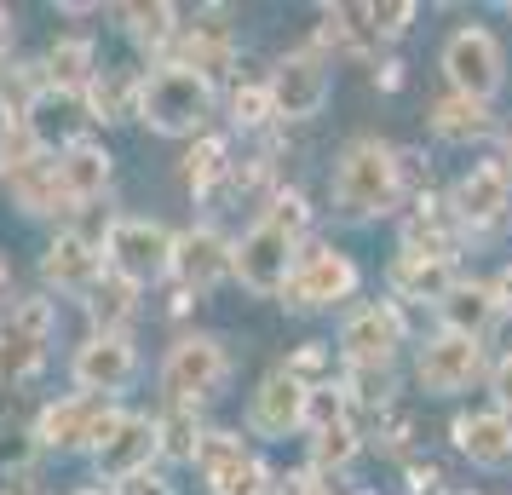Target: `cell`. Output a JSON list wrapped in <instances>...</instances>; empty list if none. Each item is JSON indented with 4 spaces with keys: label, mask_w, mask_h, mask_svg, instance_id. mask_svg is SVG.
Returning a JSON list of instances; mask_svg holds the SVG:
<instances>
[{
    "label": "cell",
    "mask_w": 512,
    "mask_h": 495,
    "mask_svg": "<svg viewBox=\"0 0 512 495\" xmlns=\"http://www.w3.org/2000/svg\"><path fill=\"white\" fill-rule=\"evenodd\" d=\"M0 329L12 334H29V340H58V300H47L41 288L35 294H18L12 306H6V317H0Z\"/></svg>",
    "instance_id": "obj_37"
},
{
    "label": "cell",
    "mask_w": 512,
    "mask_h": 495,
    "mask_svg": "<svg viewBox=\"0 0 512 495\" xmlns=\"http://www.w3.org/2000/svg\"><path fill=\"white\" fill-rule=\"evenodd\" d=\"M6 294H12V260L0 254V300H6Z\"/></svg>",
    "instance_id": "obj_52"
},
{
    "label": "cell",
    "mask_w": 512,
    "mask_h": 495,
    "mask_svg": "<svg viewBox=\"0 0 512 495\" xmlns=\"http://www.w3.org/2000/svg\"><path fill=\"white\" fill-rule=\"evenodd\" d=\"M202 432H208V421L196 415V409H156V461H167V467H190L196 461V444H202Z\"/></svg>",
    "instance_id": "obj_32"
},
{
    "label": "cell",
    "mask_w": 512,
    "mask_h": 495,
    "mask_svg": "<svg viewBox=\"0 0 512 495\" xmlns=\"http://www.w3.org/2000/svg\"><path fill=\"white\" fill-rule=\"evenodd\" d=\"M438 317H443V334H461V340H478V346H484L501 311H495L489 283H478V277H455V288L438 300Z\"/></svg>",
    "instance_id": "obj_27"
},
{
    "label": "cell",
    "mask_w": 512,
    "mask_h": 495,
    "mask_svg": "<svg viewBox=\"0 0 512 495\" xmlns=\"http://www.w3.org/2000/svg\"><path fill=\"white\" fill-rule=\"evenodd\" d=\"M265 93H271L277 121H317L328 110V98H334V64L311 47L282 52L271 75H265Z\"/></svg>",
    "instance_id": "obj_11"
},
{
    "label": "cell",
    "mask_w": 512,
    "mask_h": 495,
    "mask_svg": "<svg viewBox=\"0 0 512 495\" xmlns=\"http://www.w3.org/2000/svg\"><path fill=\"white\" fill-rule=\"evenodd\" d=\"M357 455H363V426H357V421L323 426V432H305V467L317 472V478H328V472H346Z\"/></svg>",
    "instance_id": "obj_33"
},
{
    "label": "cell",
    "mask_w": 512,
    "mask_h": 495,
    "mask_svg": "<svg viewBox=\"0 0 512 495\" xmlns=\"http://www.w3.org/2000/svg\"><path fill=\"white\" fill-rule=\"evenodd\" d=\"M41 467V444H35V426L29 415L0 409V478H24Z\"/></svg>",
    "instance_id": "obj_36"
},
{
    "label": "cell",
    "mask_w": 512,
    "mask_h": 495,
    "mask_svg": "<svg viewBox=\"0 0 512 495\" xmlns=\"http://www.w3.org/2000/svg\"><path fill=\"white\" fill-rule=\"evenodd\" d=\"M110 495H179V484H173L162 467H150V472H139V478H127V484H116Z\"/></svg>",
    "instance_id": "obj_45"
},
{
    "label": "cell",
    "mask_w": 512,
    "mask_h": 495,
    "mask_svg": "<svg viewBox=\"0 0 512 495\" xmlns=\"http://www.w3.org/2000/svg\"><path fill=\"white\" fill-rule=\"evenodd\" d=\"M64 495H110V490H104V484H70Z\"/></svg>",
    "instance_id": "obj_53"
},
{
    "label": "cell",
    "mask_w": 512,
    "mask_h": 495,
    "mask_svg": "<svg viewBox=\"0 0 512 495\" xmlns=\"http://www.w3.org/2000/svg\"><path fill=\"white\" fill-rule=\"evenodd\" d=\"M225 173H231V133H202V139L185 144V156H179V185L196 196V202H208L219 196V185H225Z\"/></svg>",
    "instance_id": "obj_28"
},
{
    "label": "cell",
    "mask_w": 512,
    "mask_h": 495,
    "mask_svg": "<svg viewBox=\"0 0 512 495\" xmlns=\"http://www.w3.org/2000/svg\"><path fill=\"white\" fill-rule=\"evenodd\" d=\"M150 467H156V409H127L121 403L110 438L93 449V484L116 490V484H127Z\"/></svg>",
    "instance_id": "obj_15"
},
{
    "label": "cell",
    "mask_w": 512,
    "mask_h": 495,
    "mask_svg": "<svg viewBox=\"0 0 512 495\" xmlns=\"http://www.w3.org/2000/svg\"><path fill=\"white\" fill-rule=\"evenodd\" d=\"M110 18H116V29L150 64H162L167 47H173V35H179V24H185V12L173 0H127V6H110Z\"/></svg>",
    "instance_id": "obj_23"
},
{
    "label": "cell",
    "mask_w": 512,
    "mask_h": 495,
    "mask_svg": "<svg viewBox=\"0 0 512 495\" xmlns=\"http://www.w3.org/2000/svg\"><path fill=\"white\" fill-rule=\"evenodd\" d=\"M98 41L93 35H81V29H64V35H52L47 52H41V75H47V87L52 93H64V98H81L87 87H93V75H98Z\"/></svg>",
    "instance_id": "obj_24"
},
{
    "label": "cell",
    "mask_w": 512,
    "mask_h": 495,
    "mask_svg": "<svg viewBox=\"0 0 512 495\" xmlns=\"http://www.w3.org/2000/svg\"><path fill=\"white\" fill-rule=\"evenodd\" d=\"M489 294H495V311H512V265L495 277V283H489Z\"/></svg>",
    "instance_id": "obj_50"
},
{
    "label": "cell",
    "mask_w": 512,
    "mask_h": 495,
    "mask_svg": "<svg viewBox=\"0 0 512 495\" xmlns=\"http://www.w3.org/2000/svg\"><path fill=\"white\" fill-rule=\"evenodd\" d=\"M6 202L18 208V219H35V225H52V231H64L75 225L70 202H64V185H58V162L52 156H35L24 162L18 173H6Z\"/></svg>",
    "instance_id": "obj_21"
},
{
    "label": "cell",
    "mask_w": 512,
    "mask_h": 495,
    "mask_svg": "<svg viewBox=\"0 0 512 495\" xmlns=\"http://www.w3.org/2000/svg\"><path fill=\"white\" fill-rule=\"evenodd\" d=\"M213 116H219V87H213V81L179 70V64H150V70H144L139 116H133L144 133L190 144L213 127Z\"/></svg>",
    "instance_id": "obj_3"
},
{
    "label": "cell",
    "mask_w": 512,
    "mask_h": 495,
    "mask_svg": "<svg viewBox=\"0 0 512 495\" xmlns=\"http://www.w3.org/2000/svg\"><path fill=\"white\" fill-rule=\"evenodd\" d=\"M489 398H495L501 415H512V352L495 357V369H489Z\"/></svg>",
    "instance_id": "obj_46"
},
{
    "label": "cell",
    "mask_w": 512,
    "mask_h": 495,
    "mask_svg": "<svg viewBox=\"0 0 512 495\" xmlns=\"http://www.w3.org/2000/svg\"><path fill=\"white\" fill-rule=\"evenodd\" d=\"M139 87H144L139 64H98L93 87L81 93L87 127H121V121H133L139 116Z\"/></svg>",
    "instance_id": "obj_22"
},
{
    "label": "cell",
    "mask_w": 512,
    "mask_h": 495,
    "mask_svg": "<svg viewBox=\"0 0 512 495\" xmlns=\"http://www.w3.org/2000/svg\"><path fill=\"white\" fill-rule=\"evenodd\" d=\"M403 346H409L403 306L397 300H363L340 317L334 357H340V369H392Z\"/></svg>",
    "instance_id": "obj_8"
},
{
    "label": "cell",
    "mask_w": 512,
    "mask_h": 495,
    "mask_svg": "<svg viewBox=\"0 0 512 495\" xmlns=\"http://www.w3.org/2000/svg\"><path fill=\"white\" fill-rule=\"evenodd\" d=\"M323 495H334V490H323Z\"/></svg>",
    "instance_id": "obj_56"
},
{
    "label": "cell",
    "mask_w": 512,
    "mask_h": 495,
    "mask_svg": "<svg viewBox=\"0 0 512 495\" xmlns=\"http://www.w3.org/2000/svg\"><path fill=\"white\" fill-rule=\"evenodd\" d=\"M282 369L300 380V386H328V380H334V369H340L334 340H300V346L288 352V363H282Z\"/></svg>",
    "instance_id": "obj_39"
},
{
    "label": "cell",
    "mask_w": 512,
    "mask_h": 495,
    "mask_svg": "<svg viewBox=\"0 0 512 495\" xmlns=\"http://www.w3.org/2000/svg\"><path fill=\"white\" fill-rule=\"evenodd\" d=\"M167 283H179L185 294H196V300H208L213 288H225L231 283V236L219 231L213 219H196L185 231H173Z\"/></svg>",
    "instance_id": "obj_14"
},
{
    "label": "cell",
    "mask_w": 512,
    "mask_h": 495,
    "mask_svg": "<svg viewBox=\"0 0 512 495\" xmlns=\"http://www.w3.org/2000/svg\"><path fill=\"white\" fill-rule=\"evenodd\" d=\"M386 288H392V300L438 306L443 294L455 288V265L426 260V254H403V248H397V254H392V265H386Z\"/></svg>",
    "instance_id": "obj_29"
},
{
    "label": "cell",
    "mask_w": 512,
    "mask_h": 495,
    "mask_svg": "<svg viewBox=\"0 0 512 495\" xmlns=\"http://www.w3.org/2000/svg\"><path fill=\"white\" fill-rule=\"evenodd\" d=\"M363 12H369L374 41H403V35H409V24L420 18V6H415V0H369Z\"/></svg>",
    "instance_id": "obj_41"
},
{
    "label": "cell",
    "mask_w": 512,
    "mask_h": 495,
    "mask_svg": "<svg viewBox=\"0 0 512 495\" xmlns=\"http://www.w3.org/2000/svg\"><path fill=\"white\" fill-rule=\"evenodd\" d=\"M98 254H104V271L121 277L133 288L167 283V265H173V225L167 219H150V213H116L104 236H98Z\"/></svg>",
    "instance_id": "obj_5"
},
{
    "label": "cell",
    "mask_w": 512,
    "mask_h": 495,
    "mask_svg": "<svg viewBox=\"0 0 512 495\" xmlns=\"http://www.w3.org/2000/svg\"><path fill=\"white\" fill-rule=\"evenodd\" d=\"M305 392H311V386H300V380L277 363V369L254 386V398H248V432H254L259 444L300 438L305 432Z\"/></svg>",
    "instance_id": "obj_20"
},
{
    "label": "cell",
    "mask_w": 512,
    "mask_h": 495,
    "mask_svg": "<svg viewBox=\"0 0 512 495\" xmlns=\"http://www.w3.org/2000/svg\"><path fill=\"white\" fill-rule=\"evenodd\" d=\"M443 75H449V93L472 98V104H489V98L501 93V81H507L501 41L484 24H461L443 41Z\"/></svg>",
    "instance_id": "obj_13"
},
{
    "label": "cell",
    "mask_w": 512,
    "mask_h": 495,
    "mask_svg": "<svg viewBox=\"0 0 512 495\" xmlns=\"http://www.w3.org/2000/svg\"><path fill=\"white\" fill-rule=\"evenodd\" d=\"M225 121H231L236 133H265V127H277V110H271L265 81H236L231 93H225Z\"/></svg>",
    "instance_id": "obj_38"
},
{
    "label": "cell",
    "mask_w": 512,
    "mask_h": 495,
    "mask_svg": "<svg viewBox=\"0 0 512 495\" xmlns=\"http://www.w3.org/2000/svg\"><path fill=\"white\" fill-rule=\"evenodd\" d=\"M190 467H196L208 495H271V478H277V467L259 461L236 426H208Z\"/></svg>",
    "instance_id": "obj_9"
},
{
    "label": "cell",
    "mask_w": 512,
    "mask_h": 495,
    "mask_svg": "<svg viewBox=\"0 0 512 495\" xmlns=\"http://www.w3.org/2000/svg\"><path fill=\"white\" fill-rule=\"evenodd\" d=\"M47 363H52L47 340H29V334L0 329V386H35V380L47 375Z\"/></svg>",
    "instance_id": "obj_35"
},
{
    "label": "cell",
    "mask_w": 512,
    "mask_h": 495,
    "mask_svg": "<svg viewBox=\"0 0 512 495\" xmlns=\"http://www.w3.org/2000/svg\"><path fill=\"white\" fill-rule=\"evenodd\" d=\"M443 208L455 213L461 231H495L501 219H512V173L507 162H472L449 185V202Z\"/></svg>",
    "instance_id": "obj_17"
},
{
    "label": "cell",
    "mask_w": 512,
    "mask_h": 495,
    "mask_svg": "<svg viewBox=\"0 0 512 495\" xmlns=\"http://www.w3.org/2000/svg\"><path fill=\"white\" fill-rule=\"evenodd\" d=\"M236 375V357L231 346L208 329H190L167 346L162 369H156V386H162V403L167 409H208V403L225 398V386Z\"/></svg>",
    "instance_id": "obj_4"
},
{
    "label": "cell",
    "mask_w": 512,
    "mask_h": 495,
    "mask_svg": "<svg viewBox=\"0 0 512 495\" xmlns=\"http://www.w3.org/2000/svg\"><path fill=\"white\" fill-rule=\"evenodd\" d=\"M455 449H461L472 467H512V415L501 409H472V415H455Z\"/></svg>",
    "instance_id": "obj_26"
},
{
    "label": "cell",
    "mask_w": 512,
    "mask_h": 495,
    "mask_svg": "<svg viewBox=\"0 0 512 495\" xmlns=\"http://www.w3.org/2000/svg\"><path fill=\"white\" fill-rule=\"evenodd\" d=\"M81 311H87V334H133V323H139V311H144V288L121 283V277L104 271V283L81 300Z\"/></svg>",
    "instance_id": "obj_30"
},
{
    "label": "cell",
    "mask_w": 512,
    "mask_h": 495,
    "mask_svg": "<svg viewBox=\"0 0 512 495\" xmlns=\"http://www.w3.org/2000/svg\"><path fill=\"white\" fill-rule=\"evenodd\" d=\"M41 93H47L41 58H6L0 64V121H24Z\"/></svg>",
    "instance_id": "obj_34"
},
{
    "label": "cell",
    "mask_w": 512,
    "mask_h": 495,
    "mask_svg": "<svg viewBox=\"0 0 512 495\" xmlns=\"http://www.w3.org/2000/svg\"><path fill=\"white\" fill-rule=\"evenodd\" d=\"M35 156H47V150L35 144L29 121H0V185H6V173H18V167L35 162Z\"/></svg>",
    "instance_id": "obj_42"
},
{
    "label": "cell",
    "mask_w": 512,
    "mask_h": 495,
    "mask_svg": "<svg viewBox=\"0 0 512 495\" xmlns=\"http://www.w3.org/2000/svg\"><path fill=\"white\" fill-rule=\"evenodd\" d=\"M357 283H363V271H357V260H351L346 248H334V242H305L300 254H294V271H288V283H282V311H300V317H311V311H334L346 306L351 294H357Z\"/></svg>",
    "instance_id": "obj_7"
},
{
    "label": "cell",
    "mask_w": 512,
    "mask_h": 495,
    "mask_svg": "<svg viewBox=\"0 0 512 495\" xmlns=\"http://www.w3.org/2000/svg\"><path fill=\"white\" fill-rule=\"evenodd\" d=\"M12 47H18V12H12V6H0V64L12 58Z\"/></svg>",
    "instance_id": "obj_48"
},
{
    "label": "cell",
    "mask_w": 512,
    "mask_h": 495,
    "mask_svg": "<svg viewBox=\"0 0 512 495\" xmlns=\"http://www.w3.org/2000/svg\"><path fill=\"white\" fill-rule=\"evenodd\" d=\"M484 375V346L461 340V334H432L415 352V386L426 398H455Z\"/></svg>",
    "instance_id": "obj_19"
},
{
    "label": "cell",
    "mask_w": 512,
    "mask_h": 495,
    "mask_svg": "<svg viewBox=\"0 0 512 495\" xmlns=\"http://www.w3.org/2000/svg\"><path fill=\"white\" fill-rule=\"evenodd\" d=\"M374 87H380V93H397V87H403V64H397V58L374 64Z\"/></svg>",
    "instance_id": "obj_49"
},
{
    "label": "cell",
    "mask_w": 512,
    "mask_h": 495,
    "mask_svg": "<svg viewBox=\"0 0 512 495\" xmlns=\"http://www.w3.org/2000/svg\"><path fill=\"white\" fill-rule=\"evenodd\" d=\"M323 490L328 484L311 467H294V472H277V478H271V495H323Z\"/></svg>",
    "instance_id": "obj_44"
},
{
    "label": "cell",
    "mask_w": 512,
    "mask_h": 495,
    "mask_svg": "<svg viewBox=\"0 0 512 495\" xmlns=\"http://www.w3.org/2000/svg\"><path fill=\"white\" fill-rule=\"evenodd\" d=\"M121 403H104V398H81V392H64V398H47L29 426H35V444L41 455H64V461H93V449L110 438Z\"/></svg>",
    "instance_id": "obj_6"
},
{
    "label": "cell",
    "mask_w": 512,
    "mask_h": 495,
    "mask_svg": "<svg viewBox=\"0 0 512 495\" xmlns=\"http://www.w3.org/2000/svg\"><path fill=\"white\" fill-rule=\"evenodd\" d=\"M426 127L438 133L443 144H478L495 133V116H489V104H472V98L449 93L432 104V116H426Z\"/></svg>",
    "instance_id": "obj_31"
},
{
    "label": "cell",
    "mask_w": 512,
    "mask_h": 495,
    "mask_svg": "<svg viewBox=\"0 0 512 495\" xmlns=\"http://www.w3.org/2000/svg\"><path fill=\"white\" fill-rule=\"evenodd\" d=\"M52 162H58V185H64V202H70L75 219L93 208V202H104L110 185H116V150L98 139V133H81V139L64 144Z\"/></svg>",
    "instance_id": "obj_18"
},
{
    "label": "cell",
    "mask_w": 512,
    "mask_h": 495,
    "mask_svg": "<svg viewBox=\"0 0 512 495\" xmlns=\"http://www.w3.org/2000/svg\"><path fill=\"white\" fill-rule=\"evenodd\" d=\"M231 12L225 6H213V12H196V24H179V35H173V47H167L162 64H179V70L202 75V81H225V75L236 70V29L225 24Z\"/></svg>",
    "instance_id": "obj_16"
},
{
    "label": "cell",
    "mask_w": 512,
    "mask_h": 495,
    "mask_svg": "<svg viewBox=\"0 0 512 495\" xmlns=\"http://www.w3.org/2000/svg\"><path fill=\"white\" fill-rule=\"evenodd\" d=\"M351 495H374V490H351Z\"/></svg>",
    "instance_id": "obj_54"
},
{
    "label": "cell",
    "mask_w": 512,
    "mask_h": 495,
    "mask_svg": "<svg viewBox=\"0 0 512 495\" xmlns=\"http://www.w3.org/2000/svg\"><path fill=\"white\" fill-rule=\"evenodd\" d=\"M144 375V357L133 334H81V346L70 352V386L81 398L121 403Z\"/></svg>",
    "instance_id": "obj_10"
},
{
    "label": "cell",
    "mask_w": 512,
    "mask_h": 495,
    "mask_svg": "<svg viewBox=\"0 0 512 495\" xmlns=\"http://www.w3.org/2000/svg\"><path fill=\"white\" fill-rule=\"evenodd\" d=\"M305 231H311V202H305L300 185H277L271 202L254 213V225L242 236H231V283L248 288L254 300H277L288 271H294V254L305 248Z\"/></svg>",
    "instance_id": "obj_1"
},
{
    "label": "cell",
    "mask_w": 512,
    "mask_h": 495,
    "mask_svg": "<svg viewBox=\"0 0 512 495\" xmlns=\"http://www.w3.org/2000/svg\"><path fill=\"white\" fill-rule=\"evenodd\" d=\"M507 173H512V156H507Z\"/></svg>",
    "instance_id": "obj_55"
},
{
    "label": "cell",
    "mask_w": 512,
    "mask_h": 495,
    "mask_svg": "<svg viewBox=\"0 0 512 495\" xmlns=\"http://www.w3.org/2000/svg\"><path fill=\"white\" fill-rule=\"evenodd\" d=\"M328 202L346 225H374L397 213L403 202V150L386 139H351L340 156H334V173H328Z\"/></svg>",
    "instance_id": "obj_2"
},
{
    "label": "cell",
    "mask_w": 512,
    "mask_h": 495,
    "mask_svg": "<svg viewBox=\"0 0 512 495\" xmlns=\"http://www.w3.org/2000/svg\"><path fill=\"white\" fill-rule=\"evenodd\" d=\"M190 306H196V294H185V288L173 283V300H167V317H185Z\"/></svg>",
    "instance_id": "obj_51"
},
{
    "label": "cell",
    "mask_w": 512,
    "mask_h": 495,
    "mask_svg": "<svg viewBox=\"0 0 512 495\" xmlns=\"http://www.w3.org/2000/svg\"><path fill=\"white\" fill-rule=\"evenodd\" d=\"M374 432H380L374 444H386L392 455H403V449H409V438H415V415H409V409H397V403H386V409L374 415Z\"/></svg>",
    "instance_id": "obj_43"
},
{
    "label": "cell",
    "mask_w": 512,
    "mask_h": 495,
    "mask_svg": "<svg viewBox=\"0 0 512 495\" xmlns=\"http://www.w3.org/2000/svg\"><path fill=\"white\" fill-rule=\"evenodd\" d=\"M403 478H409V495H432L443 484V472L432 467V461H426V467H420V461H409V467H403Z\"/></svg>",
    "instance_id": "obj_47"
},
{
    "label": "cell",
    "mask_w": 512,
    "mask_h": 495,
    "mask_svg": "<svg viewBox=\"0 0 512 495\" xmlns=\"http://www.w3.org/2000/svg\"><path fill=\"white\" fill-rule=\"evenodd\" d=\"M351 421V403L340 392V380H328V386H311L305 392V432H323V426H340Z\"/></svg>",
    "instance_id": "obj_40"
},
{
    "label": "cell",
    "mask_w": 512,
    "mask_h": 495,
    "mask_svg": "<svg viewBox=\"0 0 512 495\" xmlns=\"http://www.w3.org/2000/svg\"><path fill=\"white\" fill-rule=\"evenodd\" d=\"M461 236L466 231L455 225V213L426 190V196L415 202V213L403 219V254H426V260L455 265V260H461Z\"/></svg>",
    "instance_id": "obj_25"
},
{
    "label": "cell",
    "mask_w": 512,
    "mask_h": 495,
    "mask_svg": "<svg viewBox=\"0 0 512 495\" xmlns=\"http://www.w3.org/2000/svg\"><path fill=\"white\" fill-rule=\"evenodd\" d=\"M41 294L47 300H87L98 283H104V254H98V236H87L81 225H64V231L47 236V248H41Z\"/></svg>",
    "instance_id": "obj_12"
}]
</instances>
